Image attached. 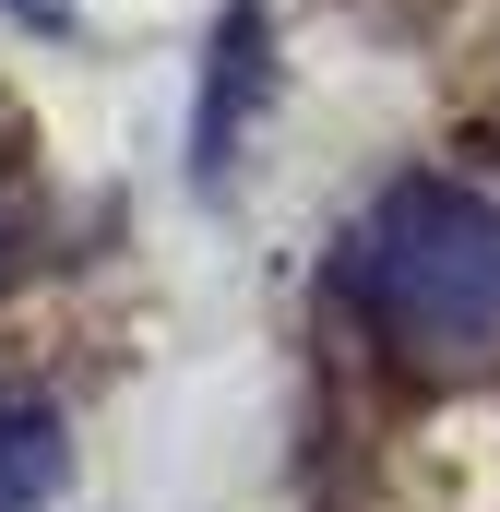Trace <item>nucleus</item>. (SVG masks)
<instances>
[{"label": "nucleus", "instance_id": "nucleus-3", "mask_svg": "<svg viewBox=\"0 0 500 512\" xmlns=\"http://www.w3.org/2000/svg\"><path fill=\"white\" fill-rule=\"evenodd\" d=\"M262 84V24H227V48H215V108H203V167H227V131H239V96Z\"/></svg>", "mask_w": 500, "mask_h": 512}, {"label": "nucleus", "instance_id": "nucleus-1", "mask_svg": "<svg viewBox=\"0 0 500 512\" xmlns=\"http://www.w3.org/2000/svg\"><path fill=\"white\" fill-rule=\"evenodd\" d=\"M346 310L393 370H489L500 358V203L465 179H393L346 239Z\"/></svg>", "mask_w": 500, "mask_h": 512}, {"label": "nucleus", "instance_id": "nucleus-2", "mask_svg": "<svg viewBox=\"0 0 500 512\" xmlns=\"http://www.w3.org/2000/svg\"><path fill=\"white\" fill-rule=\"evenodd\" d=\"M48 489H60V417L0 393V512H36Z\"/></svg>", "mask_w": 500, "mask_h": 512}]
</instances>
